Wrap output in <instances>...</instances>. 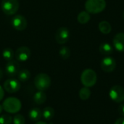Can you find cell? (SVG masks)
I'll use <instances>...</instances> for the list:
<instances>
[{
  "label": "cell",
  "instance_id": "ac0fdd59",
  "mask_svg": "<svg viewBox=\"0 0 124 124\" xmlns=\"http://www.w3.org/2000/svg\"><path fill=\"white\" fill-rule=\"evenodd\" d=\"M90 18H91L90 14L86 11L81 12L77 17L78 21L81 24H86L90 20Z\"/></svg>",
  "mask_w": 124,
  "mask_h": 124
},
{
  "label": "cell",
  "instance_id": "9a60e30c",
  "mask_svg": "<svg viewBox=\"0 0 124 124\" xmlns=\"http://www.w3.org/2000/svg\"><path fill=\"white\" fill-rule=\"evenodd\" d=\"M100 52L102 54L108 56L113 52V49L110 44L107 42H103L100 46Z\"/></svg>",
  "mask_w": 124,
  "mask_h": 124
},
{
  "label": "cell",
  "instance_id": "4dcf8cb0",
  "mask_svg": "<svg viewBox=\"0 0 124 124\" xmlns=\"http://www.w3.org/2000/svg\"><path fill=\"white\" fill-rule=\"evenodd\" d=\"M2 110H3V108H2V105H0V114L2 113Z\"/></svg>",
  "mask_w": 124,
  "mask_h": 124
},
{
  "label": "cell",
  "instance_id": "9c48e42d",
  "mask_svg": "<svg viewBox=\"0 0 124 124\" xmlns=\"http://www.w3.org/2000/svg\"><path fill=\"white\" fill-rule=\"evenodd\" d=\"M70 38V31L65 27H61L57 29L55 34L56 41L60 44H65Z\"/></svg>",
  "mask_w": 124,
  "mask_h": 124
},
{
  "label": "cell",
  "instance_id": "603a6c76",
  "mask_svg": "<svg viewBox=\"0 0 124 124\" xmlns=\"http://www.w3.org/2000/svg\"><path fill=\"white\" fill-rule=\"evenodd\" d=\"M59 54L62 59L66 60L68 59L70 56V50L67 46H62L59 50Z\"/></svg>",
  "mask_w": 124,
  "mask_h": 124
},
{
  "label": "cell",
  "instance_id": "cb8c5ba5",
  "mask_svg": "<svg viewBox=\"0 0 124 124\" xmlns=\"http://www.w3.org/2000/svg\"><path fill=\"white\" fill-rule=\"evenodd\" d=\"M12 118L9 114H3L0 116V124H11Z\"/></svg>",
  "mask_w": 124,
  "mask_h": 124
},
{
  "label": "cell",
  "instance_id": "4316f807",
  "mask_svg": "<svg viewBox=\"0 0 124 124\" xmlns=\"http://www.w3.org/2000/svg\"><path fill=\"white\" fill-rule=\"evenodd\" d=\"M4 89L0 85V101L2 100V99L4 98Z\"/></svg>",
  "mask_w": 124,
  "mask_h": 124
},
{
  "label": "cell",
  "instance_id": "1f68e13d",
  "mask_svg": "<svg viewBox=\"0 0 124 124\" xmlns=\"http://www.w3.org/2000/svg\"><path fill=\"white\" fill-rule=\"evenodd\" d=\"M123 17H124V14H123Z\"/></svg>",
  "mask_w": 124,
  "mask_h": 124
},
{
  "label": "cell",
  "instance_id": "52a82bcc",
  "mask_svg": "<svg viewBox=\"0 0 124 124\" xmlns=\"http://www.w3.org/2000/svg\"><path fill=\"white\" fill-rule=\"evenodd\" d=\"M20 83L18 80L15 78H9L6 80L4 83V89L10 94L15 93L18 92L20 89Z\"/></svg>",
  "mask_w": 124,
  "mask_h": 124
},
{
  "label": "cell",
  "instance_id": "7402d4cb",
  "mask_svg": "<svg viewBox=\"0 0 124 124\" xmlns=\"http://www.w3.org/2000/svg\"><path fill=\"white\" fill-rule=\"evenodd\" d=\"M14 55H15V54H14L13 49L11 48H9V47L4 49L2 52V56H3L4 59L7 61L12 60L14 57Z\"/></svg>",
  "mask_w": 124,
  "mask_h": 124
},
{
  "label": "cell",
  "instance_id": "5bb4252c",
  "mask_svg": "<svg viewBox=\"0 0 124 124\" xmlns=\"http://www.w3.org/2000/svg\"><path fill=\"white\" fill-rule=\"evenodd\" d=\"M29 118L33 121H39L42 117V112L37 108H32L28 113Z\"/></svg>",
  "mask_w": 124,
  "mask_h": 124
},
{
  "label": "cell",
  "instance_id": "83f0119b",
  "mask_svg": "<svg viewBox=\"0 0 124 124\" xmlns=\"http://www.w3.org/2000/svg\"><path fill=\"white\" fill-rule=\"evenodd\" d=\"M124 124V117L123 118H118L115 124Z\"/></svg>",
  "mask_w": 124,
  "mask_h": 124
},
{
  "label": "cell",
  "instance_id": "f1b7e54d",
  "mask_svg": "<svg viewBox=\"0 0 124 124\" xmlns=\"http://www.w3.org/2000/svg\"><path fill=\"white\" fill-rule=\"evenodd\" d=\"M2 78H3V71H2L1 68H0V81L2 79Z\"/></svg>",
  "mask_w": 124,
  "mask_h": 124
},
{
  "label": "cell",
  "instance_id": "6da1fadb",
  "mask_svg": "<svg viewBox=\"0 0 124 124\" xmlns=\"http://www.w3.org/2000/svg\"><path fill=\"white\" fill-rule=\"evenodd\" d=\"M2 108L8 113H17L20 110L22 103L19 99L11 97L4 100L2 103Z\"/></svg>",
  "mask_w": 124,
  "mask_h": 124
},
{
  "label": "cell",
  "instance_id": "277c9868",
  "mask_svg": "<svg viewBox=\"0 0 124 124\" xmlns=\"http://www.w3.org/2000/svg\"><path fill=\"white\" fill-rule=\"evenodd\" d=\"M34 86L39 91L44 92L50 87L51 78L46 73H39L34 78Z\"/></svg>",
  "mask_w": 124,
  "mask_h": 124
},
{
  "label": "cell",
  "instance_id": "8fae6325",
  "mask_svg": "<svg viewBox=\"0 0 124 124\" xmlns=\"http://www.w3.org/2000/svg\"><path fill=\"white\" fill-rule=\"evenodd\" d=\"M19 70H20V65L18 62L13 60L8 61V62L5 66L6 74L9 77H14L17 76Z\"/></svg>",
  "mask_w": 124,
  "mask_h": 124
},
{
  "label": "cell",
  "instance_id": "5b68a950",
  "mask_svg": "<svg viewBox=\"0 0 124 124\" xmlns=\"http://www.w3.org/2000/svg\"><path fill=\"white\" fill-rule=\"evenodd\" d=\"M1 8L3 12L7 15H15L19 9L18 0H2Z\"/></svg>",
  "mask_w": 124,
  "mask_h": 124
},
{
  "label": "cell",
  "instance_id": "ba28073f",
  "mask_svg": "<svg viewBox=\"0 0 124 124\" xmlns=\"http://www.w3.org/2000/svg\"><path fill=\"white\" fill-rule=\"evenodd\" d=\"M100 66L104 72L111 73L116 69V62L115 59L111 57H105L101 60Z\"/></svg>",
  "mask_w": 124,
  "mask_h": 124
},
{
  "label": "cell",
  "instance_id": "2e32d148",
  "mask_svg": "<svg viewBox=\"0 0 124 124\" xmlns=\"http://www.w3.org/2000/svg\"><path fill=\"white\" fill-rule=\"evenodd\" d=\"M33 100L34 102L37 105H42L46 100V94L42 91H38L33 95Z\"/></svg>",
  "mask_w": 124,
  "mask_h": 124
},
{
  "label": "cell",
  "instance_id": "30bf717a",
  "mask_svg": "<svg viewBox=\"0 0 124 124\" xmlns=\"http://www.w3.org/2000/svg\"><path fill=\"white\" fill-rule=\"evenodd\" d=\"M12 27L17 31H23L27 27V20L25 17L17 15L12 17L11 21Z\"/></svg>",
  "mask_w": 124,
  "mask_h": 124
},
{
  "label": "cell",
  "instance_id": "e0dca14e",
  "mask_svg": "<svg viewBox=\"0 0 124 124\" xmlns=\"http://www.w3.org/2000/svg\"><path fill=\"white\" fill-rule=\"evenodd\" d=\"M99 29L102 33L108 34L111 32L112 27H111V25L110 24V23L104 20V21H101L99 23Z\"/></svg>",
  "mask_w": 124,
  "mask_h": 124
},
{
  "label": "cell",
  "instance_id": "7a4b0ae2",
  "mask_svg": "<svg viewBox=\"0 0 124 124\" xmlns=\"http://www.w3.org/2000/svg\"><path fill=\"white\" fill-rule=\"evenodd\" d=\"M106 7L105 0H86L85 9L89 14H98Z\"/></svg>",
  "mask_w": 124,
  "mask_h": 124
},
{
  "label": "cell",
  "instance_id": "d4e9b609",
  "mask_svg": "<svg viewBox=\"0 0 124 124\" xmlns=\"http://www.w3.org/2000/svg\"><path fill=\"white\" fill-rule=\"evenodd\" d=\"M12 121L14 124H25V119L24 116L21 114H16L12 118Z\"/></svg>",
  "mask_w": 124,
  "mask_h": 124
},
{
  "label": "cell",
  "instance_id": "ffe728a7",
  "mask_svg": "<svg viewBox=\"0 0 124 124\" xmlns=\"http://www.w3.org/2000/svg\"><path fill=\"white\" fill-rule=\"evenodd\" d=\"M54 116V110L51 107H46L42 111V116L46 121H49L53 118Z\"/></svg>",
  "mask_w": 124,
  "mask_h": 124
},
{
  "label": "cell",
  "instance_id": "44dd1931",
  "mask_svg": "<svg viewBox=\"0 0 124 124\" xmlns=\"http://www.w3.org/2000/svg\"><path fill=\"white\" fill-rule=\"evenodd\" d=\"M79 97L82 100H87L91 96V91L88 87H83L80 89L78 93Z\"/></svg>",
  "mask_w": 124,
  "mask_h": 124
},
{
  "label": "cell",
  "instance_id": "7c38bea8",
  "mask_svg": "<svg viewBox=\"0 0 124 124\" xmlns=\"http://www.w3.org/2000/svg\"><path fill=\"white\" fill-rule=\"evenodd\" d=\"M15 56L17 61L25 62L29 59L31 56V50L27 46H20L16 50Z\"/></svg>",
  "mask_w": 124,
  "mask_h": 124
},
{
  "label": "cell",
  "instance_id": "4fadbf2b",
  "mask_svg": "<svg viewBox=\"0 0 124 124\" xmlns=\"http://www.w3.org/2000/svg\"><path fill=\"white\" fill-rule=\"evenodd\" d=\"M113 46L118 52H124V33H118L116 34L113 39Z\"/></svg>",
  "mask_w": 124,
  "mask_h": 124
},
{
  "label": "cell",
  "instance_id": "8992f818",
  "mask_svg": "<svg viewBox=\"0 0 124 124\" xmlns=\"http://www.w3.org/2000/svg\"><path fill=\"white\" fill-rule=\"evenodd\" d=\"M109 96L116 103L123 102L124 101V88L119 85L113 86L109 92Z\"/></svg>",
  "mask_w": 124,
  "mask_h": 124
},
{
  "label": "cell",
  "instance_id": "484cf974",
  "mask_svg": "<svg viewBox=\"0 0 124 124\" xmlns=\"http://www.w3.org/2000/svg\"><path fill=\"white\" fill-rule=\"evenodd\" d=\"M118 112L120 113V114L124 117V104H122L119 106L118 108Z\"/></svg>",
  "mask_w": 124,
  "mask_h": 124
},
{
  "label": "cell",
  "instance_id": "f546056e",
  "mask_svg": "<svg viewBox=\"0 0 124 124\" xmlns=\"http://www.w3.org/2000/svg\"><path fill=\"white\" fill-rule=\"evenodd\" d=\"M35 124H47L46 122H44V121H38L36 122Z\"/></svg>",
  "mask_w": 124,
  "mask_h": 124
},
{
  "label": "cell",
  "instance_id": "3957f363",
  "mask_svg": "<svg viewBox=\"0 0 124 124\" xmlns=\"http://www.w3.org/2000/svg\"><path fill=\"white\" fill-rule=\"evenodd\" d=\"M97 80V76L96 72L92 69H86L84 70L81 76V84L85 87H92L94 86Z\"/></svg>",
  "mask_w": 124,
  "mask_h": 124
},
{
  "label": "cell",
  "instance_id": "d6986e66",
  "mask_svg": "<svg viewBox=\"0 0 124 124\" xmlns=\"http://www.w3.org/2000/svg\"><path fill=\"white\" fill-rule=\"evenodd\" d=\"M31 77V73L27 69H23L20 70L17 73V78L19 81L21 82H25L27 81Z\"/></svg>",
  "mask_w": 124,
  "mask_h": 124
}]
</instances>
